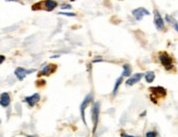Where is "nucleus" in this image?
Segmentation results:
<instances>
[{"mask_svg": "<svg viewBox=\"0 0 178 137\" xmlns=\"http://www.w3.org/2000/svg\"><path fill=\"white\" fill-rule=\"evenodd\" d=\"M62 9H63V10H69V9H71V5H63V6H62Z\"/></svg>", "mask_w": 178, "mask_h": 137, "instance_id": "6ab92c4d", "label": "nucleus"}, {"mask_svg": "<svg viewBox=\"0 0 178 137\" xmlns=\"http://www.w3.org/2000/svg\"><path fill=\"white\" fill-rule=\"evenodd\" d=\"M27 137H36V136H34V135H27Z\"/></svg>", "mask_w": 178, "mask_h": 137, "instance_id": "b1692460", "label": "nucleus"}, {"mask_svg": "<svg viewBox=\"0 0 178 137\" xmlns=\"http://www.w3.org/2000/svg\"><path fill=\"white\" fill-rule=\"evenodd\" d=\"M157 136V133L154 132V130H151V132H147L145 134V137H156Z\"/></svg>", "mask_w": 178, "mask_h": 137, "instance_id": "f3484780", "label": "nucleus"}, {"mask_svg": "<svg viewBox=\"0 0 178 137\" xmlns=\"http://www.w3.org/2000/svg\"><path fill=\"white\" fill-rule=\"evenodd\" d=\"M58 15H67V17H76V13H73V12H58Z\"/></svg>", "mask_w": 178, "mask_h": 137, "instance_id": "a211bd4d", "label": "nucleus"}, {"mask_svg": "<svg viewBox=\"0 0 178 137\" xmlns=\"http://www.w3.org/2000/svg\"><path fill=\"white\" fill-rule=\"evenodd\" d=\"M132 15H133V17L135 18L137 21H141L144 15H150V11H149V10H146L145 8L140 7V8H136V9H134V10L132 11Z\"/></svg>", "mask_w": 178, "mask_h": 137, "instance_id": "1a4fd4ad", "label": "nucleus"}, {"mask_svg": "<svg viewBox=\"0 0 178 137\" xmlns=\"http://www.w3.org/2000/svg\"><path fill=\"white\" fill-rule=\"evenodd\" d=\"M145 114H146V111H145V112H143L142 114H141V116H144V115H145Z\"/></svg>", "mask_w": 178, "mask_h": 137, "instance_id": "5701e85b", "label": "nucleus"}, {"mask_svg": "<svg viewBox=\"0 0 178 137\" xmlns=\"http://www.w3.org/2000/svg\"><path fill=\"white\" fill-rule=\"evenodd\" d=\"M91 102H93V93H88L85 97L84 101L81 102V104H80V115H81V120H83V122H84L85 125H87V124H86V120H85V110H86V108L88 107V104L91 103Z\"/></svg>", "mask_w": 178, "mask_h": 137, "instance_id": "20e7f679", "label": "nucleus"}, {"mask_svg": "<svg viewBox=\"0 0 178 137\" xmlns=\"http://www.w3.org/2000/svg\"><path fill=\"white\" fill-rule=\"evenodd\" d=\"M57 7V2L55 0H44L41 2H37L32 6V10H39V9H44L46 11H53Z\"/></svg>", "mask_w": 178, "mask_h": 137, "instance_id": "f257e3e1", "label": "nucleus"}, {"mask_svg": "<svg viewBox=\"0 0 178 137\" xmlns=\"http://www.w3.org/2000/svg\"><path fill=\"white\" fill-rule=\"evenodd\" d=\"M1 59H0V63H1V64H2V63H3V62H5V56H3V55H1Z\"/></svg>", "mask_w": 178, "mask_h": 137, "instance_id": "4be33fe9", "label": "nucleus"}, {"mask_svg": "<svg viewBox=\"0 0 178 137\" xmlns=\"http://www.w3.org/2000/svg\"><path fill=\"white\" fill-rule=\"evenodd\" d=\"M121 137H139V136H132V135H128L125 133H121Z\"/></svg>", "mask_w": 178, "mask_h": 137, "instance_id": "aec40b11", "label": "nucleus"}, {"mask_svg": "<svg viewBox=\"0 0 178 137\" xmlns=\"http://www.w3.org/2000/svg\"><path fill=\"white\" fill-rule=\"evenodd\" d=\"M122 80H123V77H119L118 79H117V81H115V83H114V87H113V91H112V94L113 95H115L117 94V92H118V89H119V87H120V85L122 83Z\"/></svg>", "mask_w": 178, "mask_h": 137, "instance_id": "dca6fc26", "label": "nucleus"}, {"mask_svg": "<svg viewBox=\"0 0 178 137\" xmlns=\"http://www.w3.org/2000/svg\"><path fill=\"white\" fill-rule=\"evenodd\" d=\"M40 100H41V95H40V93H33L32 95L25 97L23 101L25 102L30 108H33V107H35L36 103L40 101Z\"/></svg>", "mask_w": 178, "mask_h": 137, "instance_id": "6e6552de", "label": "nucleus"}, {"mask_svg": "<svg viewBox=\"0 0 178 137\" xmlns=\"http://www.w3.org/2000/svg\"><path fill=\"white\" fill-rule=\"evenodd\" d=\"M143 77H144V75L141 73V72H139V73H134V75H132L131 77H129L127 81H125V85L127 86H133V85H135L140 80L142 79Z\"/></svg>", "mask_w": 178, "mask_h": 137, "instance_id": "9d476101", "label": "nucleus"}, {"mask_svg": "<svg viewBox=\"0 0 178 137\" xmlns=\"http://www.w3.org/2000/svg\"><path fill=\"white\" fill-rule=\"evenodd\" d=\"M150 91L153 95H158V97H165L166 95V89L163 87H151Z\"/></svg>", "mask_w": 178, "mask_h": 137, "instance_id": "9b49d317", "label": "nucleus"}, {"mask_svg": "<svg viewBox=\"0 0 178 137\" xmlns=\"http://www.w3.org/2000/svg\"><path fill=\"white\" fill-rule=\"evenodd\" d=\"M71 1H75V0H71Z\"/></svg>", "mask_w": 178, "mask_h": 137, "instance_id": "a878e982", "label": "nucleus"}, {"mask_svg": "<svg viewBox=\"0 0 178 137\" xmlns=\"http://www.w3.org/2000/svg\"><path fill=\"white\" fill-rule=\"evenodd\" d=\"M33 71H35V69H24L23 67H18L14 70V75L19 80H23L29 73H32Z\"/></svg>", "mask_w": 178, "mask_h": 137, "instance_id": "39448f33", "label": "nucleus"}, {"mask_svg": "<svg viewBox=\"0 0 178 137\" xmlns=\"http://www.w3.org/2000/svg\"><path fill=\"white\" fill-rule=\"evenodd\" d=\"M144 78H145L147 83H152L155 79V73H154V71H147L144 75Z\"/></svg>", "mask_w": 178, "mask_h": 137, "instance_id": "4468645a", "label": "nucleus"}, {"mask_svg": "<svg viewBox=\"0 0 178 137\" xmlns=\"http://www.w3.org/2000/svg\"><path fill=\"white\" fill-rule=\"evenodd\" d=\"M99 114H100V103L99 102H93V108H91V120H93V133L96 132L97 125H98V121H99Z\"/></svg>", "mask_w": 178, "mask_h": 137, "instance_id": "f03ea898", "label": "nucleus"}, {"mask_svg": "<svg viewBox=\"0 0 178 137\" xmlns=\"http://www.w3.org/2000/svg\"><path fill=\"white\" fill-rule=\"evenodd\" d=\"M98 62H103V59L102 58H97V59H93V63H98Z\"/></svg>", "mask_w": 178, "mask_h": 137, "instance_id": "412c9836", "label": "nucleus"}, {"mask_svg": "<svg viewBox=\"0 0 178 137\" xmlns=\"http://www.w3.org/2000/svg\"><path fill=\"white\" fill-rule=\"evenodd\" d=\"M7 1H19V0H7Z\"/></svg>", "mask_w": 178, "mask_h": 137, "instance_id": "393cba45", "label": "nucleus"}, {"mask_svg": "<svg viewBox=\"0 0 178 137\" xmlns=\"http://www.w3.org/2000/svg\"><path fill=\"white\" fill-rule=\"evenodd\" d=\"M0 104L3 108H8L10 105V95L8 92H2L0 97Z\"/></svg>", "mask_w": 178, "mask_h": 137, "instance_id": "f8f14e48", "label": "nucleus"}, {"mask_svg": "<svg viewBox=\"0 0 178 137\" xmlns=\"http://www.w3.org/2000/svg\"><path fill=\"white\" fill-rule=\"evenodd\" d=\"M154 24H155V28L158 31H163L165 29V23L163 18L161 17L158 10H154Z\"/></svg>", "mask_w": 178, "mask_h": 137, "instance_id": "0eeeda50", "label": "nucleus"}, {"mask_svg": "<svg viewBox=\"0 0 178 137\" xmlns=\"http://www.w3.org/2000/svg\"><path fill=\"white\" fill-rule=\"evenodd\" d=\"M158 59H159V62L162 63V65L165 67V69L166 70H171V68L174 67L173 65V58L166 53V52H162V53H159V55H158Z\"/></svg>", "mask_w": 178, "mask_h": 137, "instance_id": "7ed1b4c3", "label": "nucleus"}, {"mask_svg": "<svg viewBox=\"0 0 178 137\" xmlns=\"http://www.w3.org/2000/svg\"><path fill=\"white\" fill-rule=\"evenodd\" d=\"M131 72H132V68L129 64H124L123 65V71H122V77H131Z\"/></svg>", "mask_w": 178, "mask_h": 137, "instance_id": "ddd939ff", "label": "nucleus"}, {"mask_svg": "<svg viewBox=\"0 0 178 137\" xmlns=\"http://www.w3.org/2000/svg\"><path fill=\"white\" fill-rule=\"evenodd\" d=\"M165 19H166V21H167V22H169L171 25H173V28H174V29H175L178 32V22L176 21L174 18L169 17V15H166V17H165Z\"/></svg>", "mask_w": 178, "mask_h": 137, "instance_id": "2eb2a0df", "label": "nucleus"}, {"mask_svg": "<svg viewBox=\"0 0 178 137\" xmlns=\"http://www.w3.org/2000/svg\"><path fill=\"white\" fill-rule=\"evenodd\" d=\"M55 70H56V65H54V64L45 65L42 68V70H40L39 75H37V77L41 78V77H43V76H50V75H52L53 72H55Z\"/></svg>", "mask_w": 178, "mask_h": 137, "instance_id": "423d86ee", "label": "nucleus"}]
</instances>
